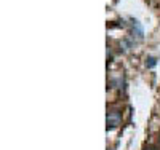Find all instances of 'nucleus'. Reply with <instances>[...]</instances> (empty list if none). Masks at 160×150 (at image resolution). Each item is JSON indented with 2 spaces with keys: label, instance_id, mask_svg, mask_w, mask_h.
Segmentation results:
<instances>
[{
  "label": "nucleus",
  "instance_id": "3",
  "mask_svg": "<svg viewBox=\"0 0 160 150\" xmlns=\"http://www.w3.org/2000/svg\"><path fill=\"white\" fill-rule=\"evenodd\" d=\"M148 61H149V62H148V65H149V67H154V65H155V59H154V58H149Z\"/></svg>",
  "mask_w": 160,
  "mask_h": 150
},
{
  "label": "nucleus",
  "instance_id": "1",
  "mask_svg": "<svg viewBox=\"0 0 160 150\" xmlns=\"http://www.w3.org/2000/svg\"><path fill=\"white\" fill-rule=\"evenodd\" d=\"M122 121V117H120L118 112H109L108 117H106V123H108V129H112V128H117Z\"/></svg>",
  "mask_w": 160,
  "mask_h": 150
},
{
  "label": "nucleus",
  "instance_id": "2",
  "mask_svg": "<svg viewBox=\"0 0 160 150\" xmlns=\"http://www.w3.org/2000/svg\"><path fill=\"white\" fill-rule=\"evenodd\" d=\"M133 32L136 34V37H138L139 40H141V38H142V35H144V32H142V27L139 26V22H138V21L133 22Z\"/></svg>",
  "mask_w": 160,
  "mask_h": 150
}]
</instances>
